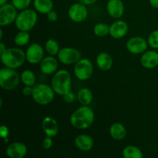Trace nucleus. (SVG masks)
Returning a JSON list of instances; mask_svg holds the SVG:
<instances>
[{"label": "nucleus", "instance_id": "1", "mask_svg": "<svg viewBox=\"0 0 158 158\" xmlns=\"http://www.w3.org/2000/svg\"><path fill=\"white\" fill-rule=\"evenodd\" d=\"M95 120L94 110L89 106L77 108L72 113L69 118L71 125L77 130H86L90 127Z\"/></svg>", "mask_w": 158, "mask_h": 158}, {"label": "nucleus", "instance_id": "2", "mask_svg": "<svg viewBox=\"0 0 158 158\" xmlns=\"http://www.w3.org/2000/svg\"><path fill=\"white\" fill-rule=\"evenodd\" d=\"M0 56L2 63L5 67L14 69L21 67L26 60V52L20 48H7Z\"/></svg>", "mask_w": 158, "mask_h": 158}, {"label": "nucleus", "instance_id": "3", "mask_svg": "<svg viewBox=\"0 0 158 158\" xmlns=\"http://www.w3.org/2000/svg\"><path fill=\"white\" fill-rule=\"evenodd\" d=\"M51 86L54 92L60 96L70 92L72 88L71 75L66 69H60L53 74L51 81Z\"/></svg>", "mask_w": 158, "mask_h": 158}, {"label": "nucleus", "instance_id": "4", "mask_svg": "<svg viewBox=\"0 0 158 158\" xmlns=\"http://www.w3.org/2000/svg\"><path fill=\"white\" fill-rule=\"evenodd\" d=\"M38 21V14L35 10L26 9L22 10L16 17L15 21V27L19 31L29 32L36 25Z\"/></svg>", "mask_w": 158, "mask_h": 158}, {"label": "nucleus", "instance_id": "5", "mask_svg": "<svg viewBox=\"0 0 158 158\" xmlns=\"http://www.w3.org/2000/svg\"><path fill=\"white\" fill-rule=\"evenodd\" d=\"M55 94L51 86L46 83H38L33 86L32 97L37 104L46 106L53 101Z\"/></svg>", "mask_w": 158, "mask_h": 158}, {"label": "nucleus", "instance_id": "6", "mask_svg": "<svg viewBox=\"0 0 158 158\" xmlns=\"http://www.w3.org/2000/svg\"><path fill=\"white\" fill-rule=\"evenodd\" d=\"M20 76L15 69L4 67L0 69V86L5 90H13L19 84Z\"/></svg>", "mask_w": 158, "mask_h": 158}, {"label": "nucleus", "instance_id": "7", "mask_svg": "<svg viewBox=\"0 0 158 158\" xmlns=\"http://www.w3.org/2000/svg\"><path fill=\"white\" fill-rule=\"evenodd\" d=\"M74 74L78 80L85 81L91 78L94 74L92 62L86 58L80 59L74 66Z\"/></svg>", "mask_w": 158, "mask_h": 158}, {"label": "nucleus", "instance_id": "8", "mask_svg": "<svg viewBox=\"0 0 158 158\" xmlns=\"http://www.w3.org/2000/svg\"><path fill=\"white\" fill-rule=\"evenodd\" d=\"M57 58L64 65L76 64L81 59V52L76 48L64 47L60 49Z\"/></svg>", "mask_w": 158, "mask_h": 158}, {"label": "nucleus", "instance_id": "9", "mask_svg": "<svg viewBox=\"0 0 158 158\" xmlns=\"http://www.w3.org/2000/svg\"><path fill=\"white\" fill-rule=\"evenodd\" d=\"M18 15L17 9L12 4L6 3L0 6V26H7L15 23Z\"/></svg>", "mask_w": 158, "mask_h": 158}, {"label": "nucleus", "instance_id": "10", "mask_svg": "<svg viewBox=\"0 0 158 158\" xmlns=\"http://www.w3.org/2000/svg\"><path fill=\"white\" fill-rule=\"evenodd\" d=\"M148 40L140 36H134L129 39L126 43V47L128 52L134 55L143 53L148 49Z\"/></svg>", "mask_w": 158, "mask_h": 158}, {"label": "nucleus", "instance_id": "11", "mask_svg": "<svg viewBox=\"0 0 158 158\" xmlns=\"http://www.w3.org/2000/svg\"><path fill=\"white\" fill-rule=\"evenodd\" d=\"M68 16L74 23H82L88 16L86 6L80 2L74 3L69 8Z\"/></svg>", "mask_w": 158, "mask_h": 158}, {"label": "nucleus", "instance_id": "12", "mask_svg": "<svg viewBox=\"0 0 158 158\" xmlns=\"http://www.w3.org/2000/svg\"><path fill=\"white\" fill-rule=\"evenodd\" d=\"M44 49L39 43H32L26 51V60L31 64L40 63L44 58Z\"/></svg>", "mask_w": 158, "mask_h": 158}, {"label": "nucleus", "instance_id": "13", "mask_svg": "<svg viewBox=\"0 0 158 158\" xmlns=\"http://www.w3.org/2000/svg\"><path fill=\"white\" fill-rule=\"evenodd\" d=\"M129 30L128 24L123 20H117L110 26V35L112 38L119 40L127 34Z\"/></svg>", "mask_w": 158, "mask_h": 158}, {"label": "nucleus", "instance_id": "14", "mask_svg": "<svg viewBox=\"0 0 158 158\" xmlns=\"http://www.w3.org/2000/svg\"><path fill=\"white\" fill-rule=\"evenodd\" d=\"M28 148L22 142H13L7 147L6 153L10 158H23L27 154Z\"/></svg>", "mask_w": 158, "mask_h": 158}, {"label": "nucleus", "instance_id": "15", "mask_svg": "<svg viewBox=\"0 0 158 158\" xmlns=\"http://www.w3.org/2000/svg\"><path fill=\"white\" fill-rule=\"evenodd\" d=\"M58 60L53 56L44 57L40 62V70L45 75H52L58 69Z\"/></svg>", "mask_w": 158, "mask_h": 158}, {"label": "nucleus", "instance_id": "16", "mask_svg": "<svg viewBox=\"0 0 158 158\" xmlns=\"http://www.w3.org/2000/svg\"><path fill=\"white\" fill-rule=\"evenodd\" d=\"M106 11L110 16L118 19L124 13V5L122 0H109L106 3Z\"/></svg>", "mask_w": 158, "mask_h": 158}, {"label": "nucleus", "instance_id": "17", "mask_svg": "<svg viewBox=\"0 0 158 158\" xmlns=\"http://www.w3.org/2000/svg\"><path fill=\"white\" fill-rule=\"evenodd\" d=\"M140 64L146 69H154L158 66V52L155 50L145 51L140 57Z\"/></svg>", "mask_w": 158, "mask_h": 158}, {"label": "nucleus", "instance_id": "18", "mask_svg": "<svg viewBox=\"0 0 158 158\" xmlns=\"http://www.w3.org/2000/svg\"><path fill=\"white\" fill-rule=\"evenodd\" d=\"M42 128L46 136L54 137L58 134L59 126L57 121L51 117H46L42 121Z\"/></svg>", "mask_w": 158, "mask_h": 158}, {"label": "nucleus", "instance_id": "19", "mask_svg": "<svg viewBox=\"0 0 158 158\" xmlns=\"http://www.w3.org/2000/svg\"><path fill=\"white\" fill-rule=\"evenodd\" d=\"M75 146L82 151H89L93 149L94 141L87 134H80L74 140Z\"/></svg>", "mask_w": 158, "mask_h": 158}, {"label": "nucleus", "instance_id": "20", "mask_svg": "<svg viewBox=\"0 0 158 158\" xmlns=\"http://www.w3.org/2000/svg\"><path fill=\"white\" fill-rule=\"evenodd\" d=\"M96 63L100 69L103 71H108L113 66V58L109 53L101 52L97 55L96 58Z\"/></svg>", "mask_w": 158, "mask_h": 158}, {"label": "nucleus", "instance_id": "21", "mask_svg": "<svg viewBox=\"0 0 158 158\" xmlns=\"http://www.w3.org/2000/svg\"><path fill=\"white\" fill-rule=\"evenodd\" d=\"M110 135L115 140H123L127 136L126 127L120 123H113L110 127Z\"/></svg>", "mask_w": 158, "mask_h": 158}, {"label": "nucleus", "instance_id": "22", "mask_svg": "<svg viewBox=\"0 0 158 158\" xmlns=\"http://www.w3.org/2000/svg\"><path fill=\"white\" fill-rule=\"evenodd\" d=\"M33 6L37 12L47 14L53 9V2L52 0H34Z\"/></svg>", "mask_w": 158, "mask_h": 158}, {"label": "nucleus", "instance_id": "23", "mask_svg": "<svg viewBox=\"0 0 158 158\" xmlns=\"http://www.w3.org/2000/svg\"><path fill=\"white\" fill-rule=\"evenodd\" d=\"M77 100L83 106H89L93 101V93L89 88H81L77 93Z\"/></svg>", "mask_w": 158, "mask_h": 158}, {"label": "nucleus", "instance_id": "24", "mask_svg": "<svg viewBox=\"0 0 158 158\" xmlns=\"http://www.w3.org/2000/svg\"><path fill=\"white\" fill-rule=\"evenodd\" d=\"M122 154L124 158H142L143 156L141 150L133 145L125 147L122 151Z\"/></svg>", "mask_w": 158, "mask_h": 158}, {"label": "nucleus", "instance_id": "25", "mask_svg": "<svg viewBox=\"0 0 158 158\" xmlns=\"http://www.w3.org/2000/svg\"><path fill=\"white\" fill-rule=\"evenodd\" d=\"M20 78L25 86H34L36 84V77L35 73L30 69H26L23 71L20 75Z\"/></svg>", "mask_w": 158, "mask_h": 158}, {"label": "nucleus", "instance_id": "26", "mask_svg": "<svg viewBox=\"0 0 158 158\" xmlns=\"http://www.w3.org/2000/svg\"><path fill=\"white\" fill-rule=\"evenodd\" d=\"M45 49L47 53H49V55L55 56L58 55L60 50V45H59L58 42L54 39H49L45 43Z\"/></svg>", "mask_w": 158, "mask_h": 158}, {"label": "nucleus", "instance_id": "27", "mask_svg": "<svg viewBox=\"0 0 158 158\" xmlns=\"http://www.w3.org/2000/svg\"><path fill=\"white\" fill-rule=\"evenodd\" d=\"M30 35L26 31H19L14 38V43L17 46H24L29 43Z\"/></svg>", "mask_w": 158, "mask_h": 158}, {"label": "nucleus", "instance_id": "28", "mask_svg": "<svg viewBox=\"0 0 158 158\" xmlns=\"http://www.w3.org/2000/svg\"><path fill=\"white\" fill-rule=\"evenodd\" d=\"M94 32L98 37H106L110 35V26L104 23H99L94 26Z\"/></svg>", "mask_w": 158, "mask_h": 158}, {"label": "nucleus", "instance_id": "29", "mask_svg": "<svg viewBox=\"0 0 158 158\" xmlns=\"http://www.w3.org/2000/svg\"><path fill=\"white\" fill-rule=\"evenodd\" d=\"M148 45L151 46L152 49H158V29L154 30L151 32L148 38Z\"/></svg>", "mask_w": 158, "mask_h": 158}, {"label": "nucleus", "instance_id": "30", "mask_svg": "<svg viewBox=\"0 0 158 158\" xmlns=\"http://www.w3.org/2000/svg\"><path fill=\"white\" fill-rule=\"evenodd\" d=\"M32 0H12V4L17 10H24L28 9L30 6Z\"/></svg>", "mask_w": 158, "mask_h": 158}, {"label": "nucleus", "instance_id": "31", "mask_svg": "<svg viewBox=\"0 0 158 158\" xmlns=\"http://www.w3.org/2000/svg\"><path fill=\"white\" fill-rule=\"evenodd\" d=\"M52 143H53V141H52V137H49V136H46L43 140V143H42V146H43V148L45 150H49L52 148Z\"/></svg>", "mask_w": 158, "mask_h": 158}, {"label": "nucleus", "instance_id": "32", "mask_svg": "<svg viewBox=\"0 0 158 158\" xmlns=\"http://www.w3.org/2000/svg\"><path fill=\"white\" fill-rule=\"evenodd\" d=\"M9 134V130L6 125H2L0 127V136L2 139H4L5 142L8 141V137Z\"/></svg>", "mask_w": 158, "mask_h": 158}, {"label": "nucleus", "instance_id": "33", "mask_svg": "<svg viewBox=\"0 0 158 158\" xmlns=\"http://www.w3.org/2000/svg\"><path fill=\"white\" fill-rule=\"evenodd\" d=\"M63 97L64 101L68 103H73V102L74 101V100H75V95H74L73 93H72L71 91L70 92L67 93V94H66L65 95H63Z\"/></svg>", "mask_w": 158, "mask_h": 158}, {"label": "nucleus", "instance_id": "34", "mask_svg": "<svg viewBox=\"0 0 158 158\" xmlns=\"http://www.w3.org/2000/svg\"><path fill=\"white\" fill-rule=\"evenodd\" d=\"M46 15H47V19L50 22H56L58 19V14L53 9L52 11H50L49 13L46 14Z\"/></svg>", "mask_w": 158, "mask_h": 158}, {"label": "nucleus", "instance_id": "35", "mask_svg": "<svg viewBox=\"0 0 158 158\" xmlns=\"http://www.w3.org/2000/svg\"><path fill=\"white\" fill-rule=\"evenodd\" d=\"M32 91H33V86H25L22 89V93L24 96H32Z\"/></svg>", "mask_w": 158, "mask_h": 158}, {"label": "nucleus", "instance_id": "36", "mask_svg": "<svg viewBox=\"0 0 158 158\" xmlns=\"http://www.w3.org/2000/svg\"><path fill=\"white\" fill-rule=\"evenodd\" d=\"M97 1V0H78L79 2L83 3V4L86 5V6H89V5L94 4Z\"/></svg>", "mask_w": 158, "mask_h": 158}, {"label": "nucleus", "instance_id": "37", "mask_svg": "<svg viewBox=\"0 0 158 158\" xmlns=\"http://www.w3.org/2000/svg\"><path fill=\"white\" fill-rule=\"evenodd\" d=\"M149 2L152 7L158 9V0H149Z\"/></svg>", "mask_w": 158, "mask_h": 158}, {"label": "nucleus", "instance_id": "38", "mask_svg": "<svg viewBox=\"0 0 158 158\" xmlns=\"http://www.w3.org/2000/svg\"><path fill=\"white\" fill-rule=\"evenodd\" d=\"M6 49H7V48H6V45H5L4 43H0V54H2V52H4L6 50Z\"/></svg>", "mask_w": 158, "mask_h": 158}, {"label": "nucleus", "instance_id": "39", "mask_svg": "<svg viewBox=\"0 0 158 158\" xmlns=\"http://www.w3.org/2000/svg\"><path fill=\"white\" fill-rule=\"evenodd\" d=\"M7 3V0H0V6Z\"/></svg>", "mask_w": 158, "mask_h": 158}, {"label": "nucleus", "instance_id": "40", "mask_svg": "<svg viewBox=\"0 0 158 158\" xmlns=\"http://www.w3.org/2000/svg\"><path fill=\"white\" fill-rule=\"evenodd\" d=\"M2 37H3V31H2V29H0V39H1V40H2Z\"/></svg>", "mask_w": 158, "mask_h": 158}]
</instances>
